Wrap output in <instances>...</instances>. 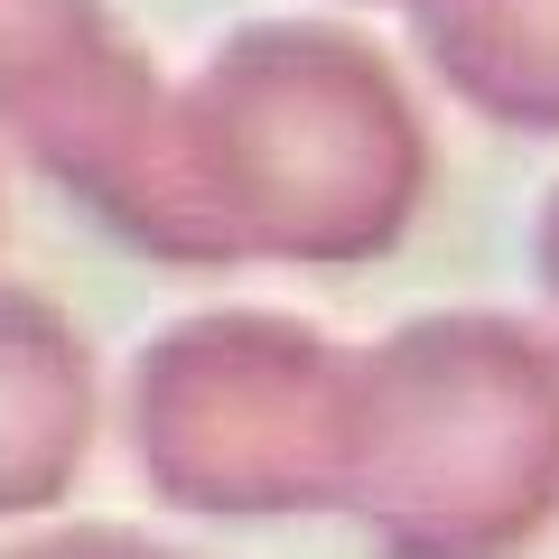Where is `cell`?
Listing matches in <instances>:
<instances>
[{
  "instance_id": "cell-1",
  "label": "cell",
  "mask_w": 559,
  "mask_h": 559,
  "mask_svg": "<svg viewBox=\"0 0 559 559\" xmlns=\"http://www.w3.org/2000/svg\"><path fill=\"white\" fill-rule=\"evenodd\" d=\"M178 159L205 271H355L429 197V121L345 20H242L178 84Z\"/></svg>"
},
{
  "instance_id": "cell-2",
  "label": "cell",
  "mask_w": 559,
  "mask_h": 559,
  "mask_svg": "<svg viewBox=\"0 0 559 559\" xmlns=\"http://www.w3.org/2000/svg\"><path fill=\"white\" fill-rule=\"evenodd\" d=\"M382 559H522L559 522V336L429 308L355 345L345 503Z\"/></svg>"
},
{
  "instance_id": "cell-6",
  "label": "cell",
  "mask_w": 559,
  "mask_h": 559,
  "mask_svg": "<svg viewBox=\"0 0 559 559\" xmlns=\"http://www.w3.org/2000/svg\"><path fill=\"white\" fill-rule=\"evenodd\" d=\"M448 103L495 131H559V0H392Z\"/></svg>"
},
{
  "instance_id": "cell-9",
  "label": "cell",
  "mask_w": 559,
  "mask_h": 559,
  "mask_svg": "<svg viewBox=\"0 0 559 559\" xmlns=\"http://www.w3.org/2000/svg\"><path fill=\"white\" fill-rule=\"evenodd\" d=\"M532 280H540V299L559 308V187L540 197V215H532Z\"/></svg>"
},
{
  "instance_id": "cell-7",
  "label": "cell",
  "mask_w": 559,
  "mask_h": 559,
  "mask_svg": "<svg viewBox=\"0 0 559 559\" xmlns=\"http://www.w3.org/2000/svg\"><path fill=\"white\" fill-rule=\"evenodd\" d=\"M84 20H103V0H0V94L38 57H57Z\"/></svg>"
},
{
  "instance_id": "cell-3",
  "label": "cell",
  "mask_w": 559,
  "mask_h": 559,
  "mask_svg": "<svg viewBox=\"0 0 559 559\" xmlns=\"http://www.w3.org/2000/svg\"><path fill=\"white\" fill-rule=\"evenodd\" d=\"M355 345L289 308H197L159 326L121 382L140 485L178 513L271 522L345 503Z\"/></svg>"
},
{
  "instance_id": "cell-8",
  "label": "cell",
  "mask_w": 559,
  "mask_h": 559,
  "mask_svg": "<svg viewBox=\"0 0 559 559\" xmlns=\"http://www.w3.org/2000/svg\"><path fill=\"white\" fill-rule=\"evenodd\" d=\"M0 559H187V550L131 532V522H66V532H38V540H20V550H0Z\"/></svg>"
},
{
  "instance_id": "cell-4",
  "label": "cell",
  "mask_w": 559,
  "mask_h": 559,
  "mask_svg": "<svg viewBox=\"0 0 559 559\" xmlns=\"http://www.w3.org/2000/svg\"><path fill=\"white\" fill-rule=\"evenodd\" d=\"M0 131L112 242L168 261V271H205V234L178 159V84L112 28V10L84 20L57 57H38L0 94Z\"/></svg>"
},
{
  "instance_id": "cell-5",
  "label": "cell",
  "mask_w": 559,
  "mask_h": 559,
  "mask_svg": "<svg viewBox=\"0 0 559 559\" xmlns=\"http://www.w3.org/2000/svg\"><path fill=\"white\" fill-rule=\"evenodd\" d=\"M94 345L47 289L0 280V522H28L75 495L94 457Z\"/></svg>"
}]
</instances>
